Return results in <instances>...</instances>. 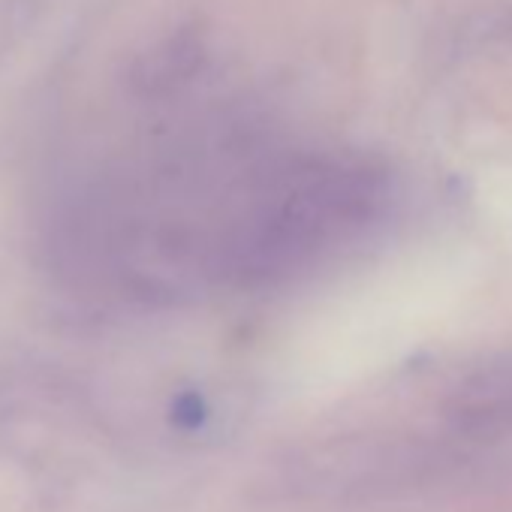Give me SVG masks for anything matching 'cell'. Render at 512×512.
<instances>
[{
    "label": "cell",
    "mask_w": 512,
    "mask_h": 512,
    "mask_svg": "<svg viewBox=\"0 0 512 512\" xmlns=\"http://www.w3.org/2000/svg\"><path fill=\"white\" fill-rule=\"evenodd\" d=\"M443 419L464 440H500L512 434V353L497 356L455 383Z\"/></svg>",
    "instance_id": "cell-1"
},
{
    "label": "cell",
    "mask_w": 512,
    "mask_h": 512,
    "mask_svg": "<svg viewBox=\"0 0 512 512\" xmlns=\"http://www.w3.org/2000/svg\"><path fill=\"white\" fill-rule=\"evenodd\" d=\"M208 416H211V404H208V398H205L202 392H196V389H181V392L172 398V404H169V422H172L178 431H184V434L199 431V428L208 422Z\"/></svg>",
    "instance_id": "cell-2"
}]
</instances>
